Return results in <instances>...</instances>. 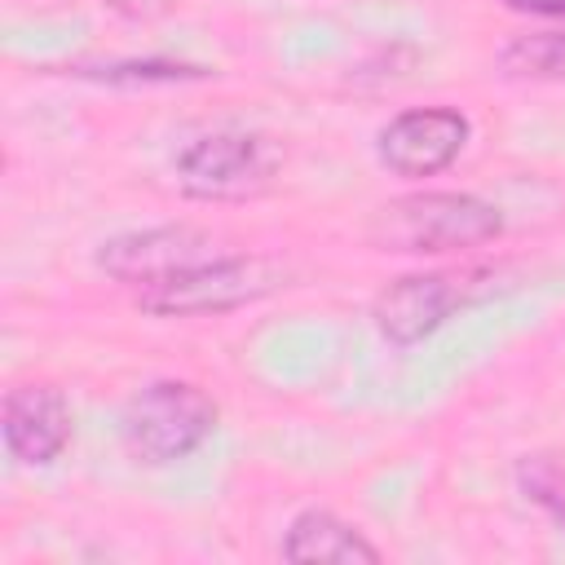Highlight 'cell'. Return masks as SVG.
Listing matches in <instances>:
<instances>
[{"mask_svg": "<svg viewBox=\"0 0 565 565\" xmlns=\"http://www.w3.org/2000/svg\"><path fill=\"white\" fill-rule=\"evenodd\" d=\"M503 234V212L472 190H411L388 199L371 216V243L380 252L446 256L472 252Z\"/></svg>", "mask_w": 565, "mask_h": 565, "instance_id": "1", "label": "cell"}, {"mask_svg": "<svg viewBox=\"0 0 565 565\" xmlns=\"http://www.w3.org/2000/svg\"><path fill=\"white\" fill-rule=\"evenodd\" d=\"M221 424V406L194 380H150L119 411V441L146 468L190 459Z\"/></svg>", "mask_w": 565, "mask_h": 565, "instance_id": "2", "label": "cell"}, {"mask_svg": "<svg viewBox=\"0 0 565 565\" xmlns=\"http://www.w3.org/2000/svg\"><path fill=\"white\" fill-rule=\"evenodd\" d=\"M282 172V150L274 137L256 128H207L190 137L177 159L172 177L181 194L199 203H243L274 185Z\"/></svg>", "mask_w": 565, "mask_h": 565, "instance_id": "3", "label": "cell"}, {"mask_svg": "<svg viewBox=\"0 0 565 565\" xmlns=\"http://www.w3.org/2000/svg\"><path fill=\"white\" fill-rule=\"evenodd\" d=\"M287 269L256 252H221L203 265H190L154 287L132 291L141 313L154 318H207V313H234L243 305L265 300L278 291Z\"/></svg>", "mask_w": 565, "mask_h": 565, "instance_id": "4", "label": "cell"}, {"mask_svg": "<svg viewBox=\"0 0 565 565\" xmlns=\"http://www.w3.org/2000/svg\"><path fill=\"white\" fill-rule=\"evenodd\" d=\"M212 256H221V243L199 225H146V230H124L106 238L93 252V265L119 287L141 291Z\"/></svg>", "mask_w": 565, "mask_h": 565, "instance_id": "5", "label": "cell"}, {"mask_svg": "<svg viewBox=\"0 0 565 565\" xmlns=\"http://www.w3.org/2000/svg\"><path fill=\"white\" fill-rule=\"evenodd\" d=\"M472 141V119L459 106H411L397 110L380 132H375V159L406 181H424L446 172Z\"/></svg>", "mask_w": 565, "mask_h": 565, "instance_id": "6", "label": "cell"}, {"mask_svg": "<svg viewBox=\"0 0 565 565\" xmlns=\"http://www.w3.org/2000/svg\"><path fill=\"white\" fill-rule=\"evenodd\" d=\"M468 300H472V274H446V269L402 274L375 296L371 322L380 340H388L393 349H411L433 331H441L455 318V309H463Z\"/></svg>", "mask_w": 565, "mask_h": 565, "instance_id": "7", "label": "cell"}, {"mask_svg": "<svg viewBox=\"0 0 565 565\" xmlns=\"http://www.w3.org/2000/svg\"><path fill=\"white\" fill-rule=\"evenodd\" d=\"M0 437H4V450L13 463L49 468L75 441V411H71L66 393L49 380L13 384L0 406Z\"/></svg>", "mask_w": 565, "mask_h": 565, "instance_id": "8", "label": "cell"}, {"mask_svg": "<svg viewBox=\"0 0 565 565\" xmlns=\"http://www.w3.org/2000/svg\"><path fill=\"white\" fill-rule=\"evenodd\" d=\"M282 561L296 565H375L384 561V552L344 516H335L331 508H305L291 516V525L282 530Z\"/></svg>", "mask_w": 565, "mask_h": 565, "instance_id": "9", "label": "cell"}, {"mask_svg": "<svg viewBox=\"0 0 565 565\" xmlns=\"http://www.w3.org/2000/svg\"><path fill=\"white\" fill-rule=\"evenodd\" d=\"M494 66L508 79H530V84L565 79V26H543V31L512 35L494 53Z\"/></svg>", "mask_w": 565, "mask_h": 565, "instance_id": "10", "label": "cell"}, {"mask_svg": "<svg viewBox=\"0 0 565 565\" xmlns=\"http://www.w3.org/2000/svg\"><path fill=\"white\" fill-rule=\"evenodd\" d=\"M516 490L525 503L547 512L556 530H565V463L556 455H525L516 463Z\"/></svg>", "mask_w": 565, "mask_h": 565, "instance_id": "11", "label": "cell"}, {"mask_svg": "<svg viewBox=\"0 0 565 565\" xmlns=\"http://www.w3.org/2000/svg\"><path fill=\"white\" fill-rule=\"evenodd\" d=\"M84 79L102 84H181V79H207V66L190 62H110V66H75Z\"/></svg>", "mask_w": 565, "mask_h": 565, "instance_id": "12", "label": "cell"}, {"mask_svg": "<svg viewBox=\"0 0 565 565\" xmlns=\"http://www.w3.org/2000/svg\"><path fill=\"white\" fill-rule=\"evenodd\" d=\"M503 9L525 13V18H543V22H565V0H503Z\"/></svg>", "mask_w": 565, "mask_h": 565, "instance_id": "13", "label": "cell"}, {"mask_svg": "<svg viewBox=\"0 0 565 565\" xmlns=\"http://www.w3.org/2000/svg\"><path fill=\"white\" fill-rule=\"evenodd\" d=\"M119 18H132V22H141V18H154V13H163L172 0H106Z\"/></svg>", "mask_w": 565, "mask_h": 565, "instance_id": "14", "label": "cell"}]
</instances>
